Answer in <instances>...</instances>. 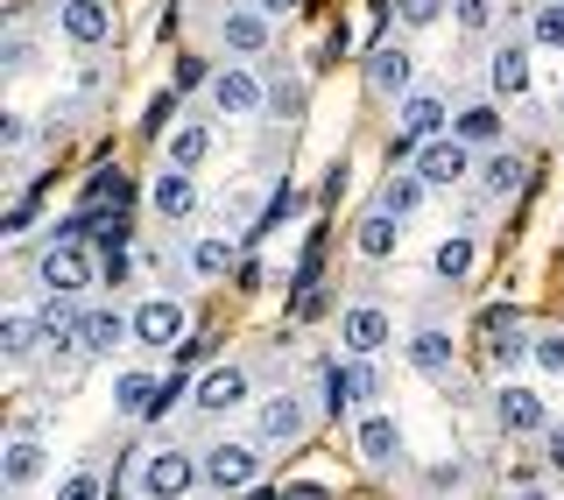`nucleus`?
I'll use <instances>...</instances> for the list:
<instances>
[{
	"label": "nucleus",
	"mask_w": 564,
	"mask_h": 500,
	"mask_svg": "<svg viewBox=\"0 0 564 500\" xmlns=\"http://www.w3.org/2000/svg\"><path fill=\"white\" fill-rule=\"evenodd\" d=\"M198 458L191 452H176V444H163V452H149L141 458V500H184L191 487H198Z\"/></svg>",
	"instance_id": "obj_1"
},
{
	"label": "nucleus",
	"mask_w": 564,
	"mask_h": 500,
	"mask_svg": "<svg viewBox=\"0 0 564 500\" xmlns=\"http://www.w3.org/2000/svg\"><path fill=\"white\" fill-rule=\"evenodd\" d=\"M35 275H43L50 296H78L85 282H99V261H93V247H85V240H50V254H43Z\"/></svg>",
	"instance_id": "obj_2"
},
{
	"label": "nucleus",
	"mask_w": 564,
	"mask_h": 500,
	"mask_svg": "<svg viewBox=\"0 0 564 500\" xmlns=\"http://www.w3.org/2000/svg\"><path fill=\"white\" fill-rule=\"evenodd\" d=\"M198 472H205L212 493H240V487L261 479V452H254V444H212V452L198 458Z\"/></svg>",
	"instance_id": "obj_3"
},
{
	"label": "nucleus",
	"mask_w": 564,
	"mask_h": 500,
	"mask_svg": "<svg viewBox=\"0 0 564 500\" xmlns=\"http://www.w3.org/2000/svg\"><path fill=\"white\" fill-rule=\"evenodd\" d=\"M416 176H423L431 191H452V184H466V176H473V149H466L458 134H437V141H423V149H416Z\"/></svg>",
	"instance_id": "obj_4"
},
{
	"label": "nucleus",
	"mask_w": 564,
	"mask_h": 500,
	"mask_svg": "<svg viewBox=\"0 0 564 500\" xmlns=\"http://www.w3.org/2000/svg\"><path fill=\"white\" fill-rule=\"evenodd\" d=\"M388 338H395V317L375 311V303H352V311H339V346L352 352V360H375Z\"/></svg>",
	"instance_id": "obj_5"
},
{
	"label": "nucleus",
	"mask_w": 564,
	"mask_h": 500,
	"mask_svg": "<svg viewBox=\"0 0 564 500\" xmlns=\"http://www.w3.org/2000/svg\"><path fill=\"white\" fill-rule=\"evenodd\" d=\"M381 395V381H375V367H367V360H332L325 367V409H332V416H346V409H360V402H375Z\"/></svg>",
	"instance_id": "obj_6"
},
{
	"label": "nucleus",
	"mask_w": 564,
	"mask_h": 500,
	"mask_svg": "<svg viewBox=\"0 0 564 500\" xmlns=\"http://www.w3.org/2000/svg\"><path fill=\"white\" fill-rule=\"evenodd\" d=\"M367 93L395 99V106L416 93V85H410V50H402V43H375V50H367Z\"/></svg>",
	"instance_id": "obj_7"
},
{
	"label": "nucleus",
	"mask_w": 564,
	"mask_h": 500,
	"mask_svg": "<svg viewBox=\"0 0 564 500\" xmlns=\"http://www.w3.org/2000/svg\"><path fill=\"white\" fill-rule=\"evenodd\" d=\"M57 29H64L70 50H99L106 35H113V8H106V0H64Z\"/></svg>",
	"instance_id": "obj_8"
},
{
	"label": "nucleus",
	"mask_w": 564,
	"mask_h": 500,
	"mask_svg": "<svg viewBox=\"0 0 564 500\" xmlns=\"http://www.w3.org/2000/svg\"><path fill=\"white\" fill-rule=\"evenodd\" d=\"M494 416H501V431H516V437H543V431H551V416H543V395H536V388H516V381L494 395Z\"/></svg>",
	"instance_id": "obj_9"
},
{
	"label": "nucleus",
	"mask_w": 564,
	"mask_h": 500,
	"mask_svg": "<svg viewBox=\"0 0 564 500\" xmlns=\"http://www.w3.org/2000/svg\"><path fill=\"white\" fill-rule=\"evenodd\" d=\"M134 338H141V346H155V352H176V346H184V311H176V303L170 296H155V303H141V311H134Z\"/></svg>",
	"instance_id": "obj_10"
},
{
	"label": "nucleus",
	"mask_w": 564,
	"mask_h": 500,
	"mask_svg": "<svg viewBox=\"0 0 564 500\" xmlns=\"http://www.w3.org/2000/svg\"><path fill=\"white\" fill-rule=\"evenodd\" d=\"M191 402L205 409V416H226V409L247 402V367H205L198 388H191Z\"/></svg>",
	"instance_id": "obj_11"
},
{
	"label": "nucleus",
	"mask_w": 564,
	"mask_h": 500,
	"mask_svg": "<svg viewBox=\"0 0 564 500\" xmlns=\"http://www.w3.org/2000/svg\"><path fill=\"white\" fill-rule=\"evenodd\" d=\"M352 444H360V466H367V472H388V466L402 458V431H395V416H360Z\"/></svg>",
	"instance_id": "obj_12"
},
{
	"label": "nucleus",
	"mask_w": 564,
	"mask_h": 500,
	"mask_svg": "<svg viewBox=\"0 0 564 500\" xmlns=\"http://www.w3.org/2000/svg\"><path fill=\"white\" fill-rule=\"evenodd\" d=\"M304 437V402L296 395H269L254 409V444H296Z\"/></svg>",
	"instance_id": "obj_13"
},
{
	"label": "nucleus",
	"mask_w": 564,
	"mask_h": 500,
	"mask_svg": "<svg viewBox=\"0 0 564 500\" xmlns=\"http://www.w3.org/2000/svg\"><path fill=\"white\" fill-rule=\"evenodd\" d=\"M212 106H219V113H254V106H261V78L247 64L212 70Z\"/></svg>",
	"instance_id": "obj_14"
},
{
	"label": "nucleus",
	"mask_w": 564,
	"mask_h": 500,
	"mask_svg": "<svg viewBox=\"0 0 564 500\" xmlns=\"http://www.w3.org/2000/svg\"><path fill=\"white\" fill-rule=\"evenodd\" d=\"M120 338H134V317H120L113 303H106V311H85V325H78V352L106 360V352H113Z\"/></svg>",
	"instance_id": "obj_15"
},
{
	"label": "nucleus",
	"mask_w": 564,
	"mask_h": 500,
	"mask_svg": "<svg viewBox=\"0 0 564 500\" xmlns=\"http://www.w3.org/2000/svg\"><path fill=\"white\" fill-rule=\"evenodd\" d=\"M219 35H226L234 57H254V50H269V14H261V8H226L219 14Z\"/></svg>",
	"instance_id": "obj_16"
},
{
	"label": "nucleus",
	"mask_w": 564,
	"mask_h": 500,
	"mask_svg": "<svg viewBox=\"0 0 564 500\" xmlns=\"http://www.w3.org/2000/svg\"><path fill=\"white\" fill-rule=\"evenodd\" d=\"M480 331H487V352H494V367H516L536 338H522V317L516 311H487L480 317Z\"/></svg>",
	"instance_id": "obj_17"
},
{
	"label": "nucleus",
	"mask_w": 564,
	"mask_h": 500,
	"mask_svg": "<svg viewBox=\"0 0 564 500\" xmlns=\"http://www.w3.org/2000/svg\"><path fill=\"white\" fill-rule=\"evenodd\" d=\"M437 134H445V99L416 85V93L402 99V141H416V149H423V141H437Z\"/></svg>",
	"instance_id": "obj_18"
},
{
	"label": "nucleus",
	"mask_w": 564,
	"mask_h": 500,
	"mask_svg": "<svg viewBox=\"0 0 564 500\" xmlns=\"http://www.w3.org/2000/svg\"><path fill=\"white\" fill-rule=\"evenodd\" d=\"M149 205L163 211V219H191V211H198V184H191L184 170H163V176L149 184Z\"/></svg>",
	"instance_id": "obj_19"
},
{
	"label": "nucleus",
	"mask_w": 564,
	"mask_h": 500,
	"mask_svg": "<svg viewBox=\"0 0 564 500\" xmlns=\"http://www.w3.org/2000/svg\"><path fill=\"white\" fill-rule=\"evenodd\" d=\"M395 240H402V219H388V211L375 205V211H367V219L360 226H352V247H360V254L367 261H388V254H395Z\"/></svg>",
	"instance_id": "obj_20"
},
{
	"label": "nucleus",
	"mask_w": 564,
	"mask_h": 500,
	"mask_svg": "<svg viewBox=\"0 0 564 500\" xmlns=\"http://www.w3.org/2000/svg\"><path fill=\"white\" fill-rule=\"evenodd\" d=\"M43 466H50V452L35 437H14L8 444V458H0V472H8V487L22 493V487H35V479H43Z\"/></svg>",
	"instance_id": "obj_21"
},
{
	"label": "nucleus",
	"mask_w": 564,
	"mask_h": 500,
	"mask_svg": "<svg viewBox=\"0 0 564 500\" xmlns=\"http://www.w3.org/2000/svg\"><path fill=\"white\" fill-rule=\"evenodd\" d=\"M487 85H494V99H522L529 93V50H494Z\"/></svg>",
	"instance_id": "obj_22"
},
{
	"label": "nucleus",
	"mask_w": 564,
	"mask_h": 500,
	"mask_svg": "<svg viewBox=\"0 0 564 500\" xmlns=\"http://www.w3.org/2000/svg\"><path fill=\"white\" fill-rule=\"evenodd\" d=\"M423 191H431V184H423L416 170H388V184H381V211H388V219H410V211L423 205Z\"/></svg>",
	"instance_id": "obj_23"
},
{
	"label": "nucleus",
	"mask_w": 564,
	"mask_h": 500,
	"mask_svg": "<svg viewBox=\"0 0 564 500\" xmlns=\"http://www.w3.org/2000/svg\"><path fill=\"white\" fill-rule=\"evenodd\" d=\"M155 395H163L155 373H120V381H113V409H120V416H149Z\"/></svg>",
	"instance_id": "obj_24"
},
{
	"label": "nucleus",
	"mask_w": 564,
	"mask_h": 500,
	"mask_svg": "<svg viewBox=\"0 0 564 500\" xmlns=\"http://www.w3.org/2000/svg\"><path fill=\"white\" fill-rule=\"evenodd\" d=\"M205 149H212V128H205V120H184V128H176L170 134V170H198L205 163Z\"/></svg>",
	"instance_id": "obj_25"
},
{
	"label": "nucleus",
	"mask_w": 564,
	"mask_h": 500,
	"mask_svg": "<svg viewBox=\"0 0 564 500\" xmlns=\"http://www.w3.org/2000/svg\"><path fill=\"white\" fill-rule=\"evenodd\" d=\"M410 367L416 373H452V331H416L410 338Z\"/></svg>",
	"instance_id": "obj_26"
},
{
	"label": "nucleus",
	"mask_w": 564,
	"mask_h": 500,
	"mask_svg": "<svg viewBox=\"0 0 564 500\" xmlns=\"http://www.w3.org/2000/svg\"><path fill=\"white\" fill-rule=\"evenodd\" d=\"M452 134L466 141V149H487V141H501V113H494V106H466V113L452 120Z\"/></svg>",
	"instance_id": "obj_27"
},
{
	"label": "nucleus",
	"mask_w": 564,
	"mask_h": 500,
	"mask_svg": "<svg viewBox=\"0 0 564 500\" xmlns=\"http://www.w3.org/2000/svg\"><path fill=\"white\" fill-rule=\"evenodd\" d=\"M35 338H43V317H29V311L0 317V352H8V360H22V352H35Z\"/></svg>",
	"instance_id": "obj_28"
},
{
	"label": "nucleus",
	"mask_w": 564,
	"mask_h": 500,
	"mask_svg": "<svg viewBox=\"0 0 564 500\" xmlns=\"http://www.w3.org/2000/svg\"><path fill=\"white\" fill-rule=\"evenodd\" d=\"M191 268L198 275H226V268H240V254H234V240H198L191 247Z\"/></svg>",
	"instance_id": "obj_29"
},
{
	"label": "nucleus",
	"mask_w": 564,
	"mask_h": 500,
	"mask_svg": "<svg viewBox=\"0 0 564 500\" xmlns=\"http://www.w3.org/2000/svg\"><path fill=\"white\" fill-rule=\"evenodd\" d=\"M487 191L494 198H508V191H522V155H487Z\"/></svg>",
	"instance_id": "obj_30"
},
{
	"label": "nucleus",
	"mask_w": 564,
	"mask_h": 500,
	"mask_svg": "<svg viewBox=\"0 0 564 500\" xmlns=\"http://www.w3.org/2000/svg\"><path fill=\"white\" fill-rule=\"evenodd\" d=\"M529 35H536V50H564V0H551V8H536V22H529Z\"/></svg>",
	"instance_id": "obj_31"
},
{
	"label": "nucleus",
	"mask_w": 564,
	"mask_h": 500,
	"mask_svg": "<svg viewBox=\"0 0 564 500\" xmlns=\"http://www.w3.org/2000/svg\"><path fill=\"white\" fill-rule=\"evenodd\" d=\"M466 268H473V240H466V233L437 247V275H445V282H466Z\"/></svg>",
	"instance_id": "obj_32"
},
{
	"label": "nucleus",
	"mask_w": 564,
	"mask_h": 500,
	"mask_svg": "<svg viewBox=\"0 0 564 500\" xmlns=\"http://www.w3.org/2000/svg\"><path fill=\"white\" fill-rule=\"evenodd\" d=\"M395 14H402V29H431L445 14V0H395Z\"/></svg>",
	"instance_id": "obj_33"
},
{
	"label": "nucleus",
	"mask_w": 564,
	"mask_h": 500,
	"mask_svg": "<svg viewBox=\"0 0 564 500\" xmlns=\"http://www.w3.org/2000/svg\"><path fill=\"white\" fill-rule=\"evenodd\" d=\"M529 352H536V367H543V373H564V331H543Z\"/></svg>",
	"instance_id": "obj_34"
},
{
	"label": "nucleus",
	"mask_w": 564,
	"mask_h": 500,
	"mask_svg": "<svg viewBox=\"0 0 564 500\" xmlns=\"http://www.w3.org/2000/svg\"><path fill=\"white\" fill-rule=\"evenodd\" d=\"M128 247H106V254H99V282H113V290H120V282H128Z\"/></svg>",
	"instance_id": "obj_35"
},
{
	"label": "nucleus",
	"mask_w": 564,
	"mask_h": 500,
	"mask_svg": "<svg viewBox=\"0 0 564 500\" xmlns=\"http://www.w3.org/2000/svg\"><path fill=\"white\" fill-rule=\"evenodd\" d=\"M57 500H99V472H70L57 487Z\"/></svg>",
	"instance_id": "obj_36"
},
{
	"label": "nucleus",
	"mask_w": 564,
	"mask_h": 500,
	"mask_svg": "<svg viewBox=\"0 0 564 500\" xmlns=\"http://www.w3.org/2000/svg\"><path fill=\"white\" fill-rule=\"evenodd\" d=\"M184 388H191V381H184V373H170V381H163V395H155V409H149V416H170V409H176V402H184Z\"/></svg>",
	"instance_id": "obj_37"
},
{
	"label": "nucleus",
	"mask_w": 564,
	"mask_h": 500,
	"mask_svg": "<svg viewBox=\"0 0 564 500\" xmlns=\"http://www.w3.org/2000/svg\"><path fill=\"white\" fill-rule=\"evenodd\" d=\"M254 198H261L254 184H234V191H226V211H234V219H247V211H254Z\"/></svg>",
	"instance_id": "obj_38"
},
{
	"label": "nucleus",
	"mask_w": 564,
	"mask_h": 500,
	"mask_svg": "<svg viewBox=\"0 0 564 500\" xmlns=\"http://www.w3.org/2000/svg\"><path fill=\"white\" fill-rule=\"evenodd\" d=\"M0 226H8V240H22V233H29V226H35V205L22 198V205H14V211H8V219H0Z\"/></svg>",
	"instance_id": "obj_39"
},
{
	"label": "nucleus",
	"mask_w": 564,
	"mask_h": 500,
	"mask_svg": "<svg viewBox=\"0 0 564 500\" xmlns=\"http://www.w3.org/2000/svg\"><path fill=\"white\" fill-rule=\"evenodd\" d=\"M543 458H551V472H564V423L543 431Z\"/></svg>",
	"instance_id": "obj_40"
},
{
	"label": "nucleus",
	"mask_w": 564,
	"mask_h": 500,
	"mask_svg": "<svg viewBox=\"0 0 564 500\" xmlns=\"http://www.w3.org/2000/svg\"><path fill=\"white\" fill-rule=\"evenodd\" d=\"M452 8H458V22H466V29H487V0H452Z\"/></svg>",
	"instance_id": "obj_41"
},
{
	"label": "nucleus",
	"mask_w": 564,
	"mask_h": 500,
	"mask_svg": "<svg viewBox=\"0 0 564 500\" xmlns=\"http://www.w3.org/2000/svg\"><path fill=\"white\" fill-rule=\"evenodd\" d=\"M234 282H240V290H261V282H269V268H261V261H240Z\"/></svg>",
	"instance_id": "obj_42"
},
{
	"label": "nucleus",
	"mask_w": 564,
	"mask_h": 500,
	"mask_svg": "<svg viewBox=\"0 0 564 500\" xmlns=\"http://www.w3.org/2000/svg\"><path fill=\"white\" fill-rule=\"evenodd\" d=\"M170 106H176V93H163V99H155V106H149V120H141V128L155 134V128H163V120H170Z\"/></svg>",
	"instance_id": "obj_43"
},
{
	"label": "nucleus",
	"mask_w": 564,
	"mask_h": 500,
	"mask_svg": "<svg viewBox=\"0 0 564 500\" xmlns=\"http://www.w3.org/2000/svg\"><path fill=\"white\" fill-rule=\"evenodd\" d=\"M254 8H261V14H296L304 0H254Z\"/></svg>",
	"instance_id": "obj_44"
},
{
	"label": "nucleus",
	"mask_w": 564,
	"mask_h": 500,
	"mask_svg": "<svg viewBox=\"0 0 564 500\" xmlns=\"http://www.w3.org/2000/svg\"><path fill=\"white\" fill-rule=\"evenodd\" d=\"M522 500H551V493H543V487H529V493H522Z\"/></svg>",
	"instance_id": "obj_45"
},
{
	"label": "nucleus",
	"mask_w": 564,
	"mask_h": 500,
	"mask_svg": "<svg viewBox=\"0 0 564 500\" xmlns=\"http://www.w3.org/2000/svg\"><path fill=\"white\" fill-rule=\"evenodd\" d=\"M557 106H564V85H557Z\"/></svg>",
	"instance_id": "obj_46"
},
{
	"label": "nucleus",
	"mask_w": 564,
	"mask_h": 500,
	"mask_svg": "<svg viewBox=\"0 0 564 500\" xmlns=\"http://www.w3.org/2000/svg\"><path fill=\"white\" fill-rule=\"evenodd\" d=\"M14 500H22V493H14Z\"/></svg>",
	"instance_id": "obj_47"
}]
</instances>
